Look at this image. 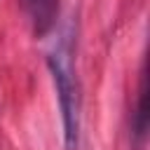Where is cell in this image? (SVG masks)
I'll use <instances>...</instances> for the list:
<instances>
[{
    "label": "cell",
    "mask_w": 150,
    "mask_h": 150,
    "mask_svg": "<svg viewBox=\"0 0 150 150\" xmlns=\"http://www.w3.org/2000/svg\"><path fill=\"white\" fill-rule=\"evenodd\" d=\"M47 66L56 87L61 122H63V145L66 150H77L80 145V84L73 66V38L63 35L56 49L47 56Z\"/></svg>",
    "instance_id": "6da1fadb"
},
{
    "label": "cell",
    "mask_w": 150,
    "mask_h": 150,
    "mask_svg": "<svg viewBox=\"0 0 150 150\" xmlns=\"http://www.w3.org/2000/svg\"><path fill=\"white\" fill-rule=\"evenodd\" d=\"M131 136H134V148L143 150L145 138H148V73H145V59L141 63L138 98H136V110H134V117H131Z\"/></svg>",
    "instance_id": "7a4b0ae2"
},
{
    "label": "cell",
    "mask_w": 150,
    "mask_h": 150,
    "mask_svg": "<svg viewBox=\"0 0 150 150\" xmlns=\"http://www.w3.org/2000/svg\"><path fill=\"white\" fill-rule=\"evenodd\" d=\"M23 7L28 12L35 35L42 38L54 28L59 16V0H23Z\"/></svg>",
    "instance_id": "3957f363"
}]
</instances>
